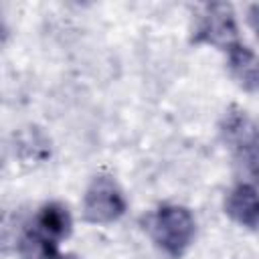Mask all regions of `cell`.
<instances>
[{
  "mask_svg": "<svg viewBox=\"0 0 259 259\" xmlns=\"http://www.w3.org/2000/svg\"><path fill=\"white\" fill-rule=\"evenodd\" d=\"M247 20H249L251 28H253V30L257 32V36H259V2L249 6V10H247Z\"/></svg>",
  "mask_w": 259,
  "mask_h": 259,
  "instance_id": "9",
  "label": "cell"
},
{
  "mask_svg": "<svg viewBox=\"0 0 259 259\" xmlns=\"http://www.w3.org/2000/svg\"><path fill=\"white\" fill-rule=\"evenodd\" d=\"M127 202L123 196V190L113 180V176L97 174L89 186L85 188L81 212L83 221L91 225H109L119 221L125 214Z\"/></svg>",
  "mask_w": 259,
  "mask_h": 259,
  "instance_id": "3",
  "label": "cell"
},
{
  "mask_svg": "<svg viewBox=\"0 0 259 259\" xmlns=\"http://www.w3.org/2000/svg\"><path fill=\"white\" fill-rule=\"evenodd\" d=\"M225 214L245 229H259V190L251 182L235 184L225 196Z\"/></svg>",
  "mask_w": 259,
  "mask_h": 259,
  "instance_id": "4",
  "label": "cell"
},
{
  "mask_svg": "<svg viewBox=\"0 0 259 259\" xmlns=\"http://www.w3.org/2000/svg\"><path fill=\"white\" fill-rule=\"evenodd\" d=\"M16 251L20 259H63L57 249V241L40 233L34 225L20 231Z\"/></svg>",
  "mask_w": 259,
  "mask_h": 259,
  "instance_id": "8",
  "label": "cell"
},
{
  "mask_svg": "<svg viewBox=\"0 0 259 259\" xmlns=\"http://www.w3.org/2000/svg\"><path fill=\"white\" fill-rule=\"evenodd\" d=\"M14 156L28 166L42 164L51 158V138L38 125H24L14 132Z\"/></svg>",
  "mask_w": 259,
  "mask_h": 259,
  "instance_id": "6",
  "label": "cell"
},
{
  "mask_svg": "<svg viewBox=\"0 0 259 259\" xmlns=\"http://www.w3.org/2000/svg\"><path fill=\"white\" fill-rule=\"evenodd\" d=\"M63 259H77L75 255H63Z\"/></svg>",
  "mask_w": 259,
  "mask_h": 259,
  "instance_id": "10",
  "label": "cell"
},
{
  "mask_svg": "<svg viewBox=\"0 0 259 259\" xmlns=\"http://www.w3.org/2000/svg\"><path fill=\"white\" fill-rule=\"evenodd\" d=\"M227 71L247 93H259V55L243 42L227 51Z\"/></svg>",
  "mask_w": 259,
  "mask_h": 259,
  "instance_id": "5",
  "label": "cell"
},
{
  "mask_svg": "<svg viewBox=\"0 0 259 259\" xmlns=\"http://www.w3.org/2000/svg\"><path fill=\"white\" fill-rule=\"evenodd\" d=\"M34 227L47 237L59 241L71 235L73 219H71L69 208L63 202H47L38 208L34 217Z\"/></svg>",
  "mask_w": 259,
  "mask_h": 259,
  "instance_id": "7",
  "label": "cell"
},
{
  "mask_svg": "<svg viewBox=\"0 0 259 259\" xmlns=\"http://www.w3.org/2000/svg\"><path fill=\"white\" fill-rule=\"evenodd\" d=\"M192 42L210 45L225 53L239 45V26L233 6L227 2H210L200 6L194 18Z\"/></svg>",
  "mask_w": 259,
  "mask_h": 259,
  "instance_id": "2",
  "label": "cell"
},
{
  "mask_svg": "<svg viewBox=\"0 0 259 259\" xmlns=\"http://www.w3.org/2000/svg\"><path fill=\"white\" fill-rule=\"evenodd\" d=\"M148 231L154 243L172 259H180L192 245L196 221L182 204H162L148 219Z\"/></svg>",
  "mask_w": 259,
  "mask_h": 259,
  "instance_id": "1",
  "label": "cell"
}]
</instances>
